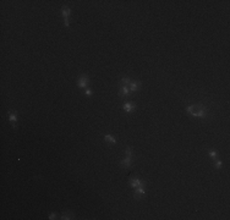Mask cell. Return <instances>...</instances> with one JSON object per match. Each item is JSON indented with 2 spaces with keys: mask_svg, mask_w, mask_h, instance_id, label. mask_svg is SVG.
Segmentation results:
<instances>
[{
  "mask_svg": "<svg viewBox=\"0 0 230 220\" xmlns=\"http://www.w3.org/2000/svg\"><path fill=\"white\" fill-rule=\"evenodd\" d=\"M146 194V190H144V186H138L135 188V192H133V197L136 199H140L142 198L143 196Z\"/></svg>",
  "mask_w": 230,
  "mask_h": 220,
  "instance_id": "6",
  "label": "cell"
},
{
  "mask_svg": "<svg viewBox=\"0 0 230 220\" xmlns=\"http://www.w3.org/2000/svg\"><path fill=\"white\" fill-rule=\"evenodd\" d=\"M129 182H130V186H131L132 188H136V187H138V186H144V182H143L142 180L137 179V177H131Z\"/></svg>",
  "mask_w": 230,
  "mask_h": 220,
  "instance_id": "9",
  "label": "cell"
},
{
  "mask_svg": "<svg viewBox=\"0 0 230 220\" xmlns=\"http://www.w3.org/2000/svg\"><path fill=\"white\" fill-rule=\"evenodd\" d=\"M119 94H120V97H122V98H127V97L131 94V90H130L129 86H127V84H121V86H120V89H119Z\"/></svg>",
  "mask_w": 230,
  "mask_h": 220,
  "instance_id": "5",
  "label": "cell"
},
{
  "mask_svg": "<svg viewBox=\"0 0 230 220\" xmlns=\"http://www.w3.org/2000/svg\"><path fill=\"white\" fill-rule=\"evenodd\" d=\"M209 157H211L213 160H215V159H218V153H217L215 151H209Z\"/></svg>",
  "mask_w": 230,
  "mask_h": 220,
  "instance_id": "14",
  "label": "cell"
},
{
  "mask_svg": "<svg viewBox=\"0 0 230 220\" xmlns=\"http://www.w3.org/2000/svg\"><path fill=\"white\" fill-rule=\"evenodd\" d=\"M56 218V213H51V214H49V218L48 219H50V220H54Z\"/></svg>",
  "mask_w": 230,
  "mask_h": 220,
  "instance_id": "16",
  "label": "cell"
},
{
  "mask_svg": "<svg viewBox=\"0 0 230 220\" xmlns=\"http://www.w3.org/2000/svg\"><path fill=\"white\" fill-rule=\"evenodd\" d=\"M104 141H105V142H109V143H113V144L116 143L115 137H113L111 135H104Z\"/></svg>",
  "mask_w": 230,
  "mask_h": 220,
  "instance_id": "11",
  "label": "cell"
},
{
  "mask_svg": "<svg viewBox=\"0 0 230 220\" xmlns=\"http://www.w3.org/2000/svg\"><path fill=\"white\" fill-rule=\"evenodd\" d=\"M186 113L193 118L206 119L208 116V109L202 104H192L186 108Z\"/></svg>",
  "mask_w": 230,
  "mask_h": 220,
  "instance_id": "1",
  "label": "cell"
},
{
  "mask_svg": "<svg viewBox=\"0 0 230 220\" xmlns=\"http://www.w3.org/2000/svg\"><path fill=\"white\" fill-rule=\"evenodd\" d=\"M129 88H130L131 93H136L141 88V82L140 81H131L130 84H129Z\"/></svg>",
  "mask_w": 230,
  "mask_h": 220,
  "instance_id": "7",
  "label": "cell"
},
{
  "mask_svg": "<svg viewBox=\"0 0 230 220\" xmlns=\"http://www.w3.org/2000/svg\"><path fill=\"white\" fill-rule=\"evenodd\" d=\"M88 82H90V78H88V76L87 75H81L80 77H79V80H77V86L80 87V88H87V86H88Z\"/></svg>",
  "mask_w": 230,
  "mask_h": 220,
  "instance_id": "3",
  "label": "cell"
},
{
  "mask_svg": "<svg viewBox=\"0 0 230 220\" xmlns=\"http://www.w3.org/2000/svg\"><path fill=\"white\" fill-rule=\"evenodd\" d=\"M125 153H126V155H125V158L121 160L120 165H121L122 168L127 169V168H130L131 164H132V148H131V147H126Z\"/></svg>",
  "mask_w": 230,
  "mask_h": 220,
  "instance_id": "2",
  "label": "cell"
},
{
  "mask_svg": "<svg viewBox=\"0 0 230 220\" xmlns=\"http://www.w3.org/2000/svg\"><path fill=\"white\" fill-rule=\"evenodd\" d=\"M220 166H221V161L218 160V159H215V168H217V169H220Z\"/></svg>",
  "mask_w": 230,
  "mask_h": 220,
  "instance_id": "15",
  "label": "cell"
},
{
  "mask_svg": "<svg viewBox=\"0 0 230 220\" xmlns=\"http://www.w3.org/2000/svg\"><path fill=\"white\" fill-rule=\"evenodd\" d=\"M61 11H62V16H64V22H65V26H66V27H69V26H70V23H69V16H70V14H71V10H70V8H69V6H62Z\"/></svg>",
  "mask_w": 230,
  "mask_h": 220,
  "instance_id": "4",
  "label": "cell"
},
{
  "mask_svg": "<svg viewBox=\"0 0 230 220\" xmlns=\"http://www.w3.org/2000/svg\"><path fill=\"white\" fill-rule=\"evenodd\" d=\"M122 109L125 110L126 113H133L135 109H136V104H133V103H131V101H126V103H124Z\"/></svg>",
  "mask_w": 230,
  "mask_h": 220,
  "instance_id": "8",
  "label": "cell"
},
{
  "mask_svg": "<svg viewBox=\"0 0 230 220\" xmlns=\"http://www.w3.org/2000/svg\"><path fill=\"white\" fill-rule=\"evenodd\" d=\"M130 82H131V78L130 77H122L121 78V84H130Z\"/></svg>",
  "mask_w": 230,
  "mask_h": 220,
  "instance_id": "13",
  "label": "cell"
},
{
  "mask_svg": "<svg viewBox=\"0 0 230 220\" xmlns=\"http://www.w3.org/2000/svg\"><path fill=\"white\" fill-rule=\"evenodd\" d=\"M85 93H86L87 95H91V94H92V90H91L90 88H86V90H85Z\"/></svg>",
  "mask_w": 230,
  "mask_h": 220,
  "instance_id": "17",
  "label": "cell"
},
{
  "mask_svg": "<svg viewBox=\"0 0 230 220\" xmlns=\"http://www.w3.org/2000/svg\"><path fill=\"white\" fill-rule=\"evenodd\" d=\"M75 218V215L72 214V213H70V211H66V213H64L62 215H61V219L62 220H70V219H73Z\"/></svg>",
  "mask_w": 230,
  "mask_h": 220,
  "instance_id": "12",
  "label": "cell"
},
{
  "mask_svg": "<svg viewBox=\"0 0 230 220\" xmlns=\"http://www.w3.org/2000/svg\"><path fill=\"white\" fill-rule=\"evenodd\" d=\"M9 120L12 122V126L14 127H16V121H17V116H16V114H14L12 112H9Z\"/></svg>",
  "mask_w": 230,
  "mask_h": 220,
  "instance_id": "10",
  "label": "cell"
}]
</instances>
